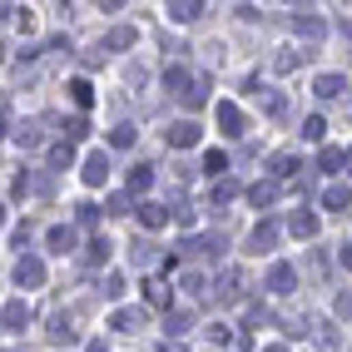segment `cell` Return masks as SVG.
Listing matches in <instances>:
<instances>
[{
	"label": "cell",
	"mask_w": 352,
	"mask_h": 352,
	"mask_svg": "<svg viewBox=\"0 0 352 352\" xmlns=\"http://www.w3.org/2000/svg\"><path fill=\"white\" fill-rule=\"evenodd\" d=\"M15 283L25 288V293H30V288H45V263H40L35 253H20V263H15Z\"/></svg>",
	"instance_id": "obj_1"
},
{
	"label": "cell",
	"mask_w": 352,
	"mask_h": 352,
	"mask_svg": "<svg viewBox=\"0 0 352 352\" xmlns=\"http://www.w3.org/2000/svg\"><path fill=\"white\" fill-rule=\"evenodd\" d=\"M214 114H218V129L229 134V139H238V134L248 129V124H243V110L234 105V99H218V105H214Z\"/></svg>",
	"instance_id": "obj_2"
},
{
	"label": "cell",
	"mask_w": 352,
	"mask_h": 352,
	"mask_svg": "<svg viewBox=\"0 0 352 352\" xmlns=\"http://www.w3.org/2000/svg\"><path fill=\"white\" fill-rule=\"evenodd\" d=\"M278 248V223L273 218H263L253 234H248V253H273Z\"/></svg>",
	"instance_id": "obj_3"
},
{
	"label": "cell",
	"mask_w": 352,
	"mask_h": 352,
	"mask_svg": "<svg viewBox=\"0 0 352 352\" xmlns=\"http://www.w3.org/2000/svg\"><path fill=\"white\" fill-rule=\"evenodd\" d=\"M79 179H85L90 189H99V184L110 179V154H105V149H99V154H90V159H85V169H79Z\"/></svg>",
	"instance_id": "obj_4"
},
{
	"label": "cell",
	"mask_w": 352,
	"mask_h": 352,
	"mask_svg": "<svg viewBox=\"0 0 352 352\" xmlns=\"http://www.w3.org/2000/svg\"><path fill=\"white\" fill-rule=\"evenodd\" d=\"M293 288H298L293 263H273V268H268V293H293Z\"/></svg>",
	"instance_id": "obj_5"
},
{
	"label": "cell",
	"mask_w": 352,
	"mask_h": 352,
	"mask_svg": "<svg viewBox=\"0 0 352 352\" xmlns=\"http://www.w3.org/2000/svg\"><path fill=\"white\" fill-rule=\"evenodd\" d=\"M214 293H218L223 303H238V298H243V273H238V268H223V273H218V288H214Z\"/></svg>",
	"instance_id": "obj_6"
},
{
	"label": "cell",
	"mask_w": 352,
	"mask_h": 352,
	"mask_svg": "<svg viewBox=\"0 0 352 352\" xmlns=\"http://www.w3.org/2000/svg\"><path fill=\"white\" fill-rule=\"evenodd\" d=\"M0 323H5L10 333H20V327L30 323V303H25V298H10V303H5V313H0Z\"/></svg>",
	"instance_id": "obj_7"
},
{
	"label": "cell",
	"mask_w": 352,
	"mask_h": 352,
	"mask_svg": "<svg viewBox=\"0 0 352 352\" xmlns=\"http://www.w3.org/2000/svg\"><path fill=\"white\" fill-rule=\"evenodd\" d=\"M288 234H293V238H318V214L298 209L293 218H288Z\"/></svg>",
	"instance_id": "obj_8"
},
{
	"label": "cell",
	"mask_w": 352,
	"mask_h": 352,
	"mask_svg": "<svg viewBox=\"0 0 352 352\" xmlns=\"http://www.w3.org/2000/svg\"><path fill=\"white\" fill-rule=\"evenodd\" d=\"M273 199H278V184H273V179H258V184H248V203H253V209H268Z\"/></svg>",
	"instance_id": "obj_9"
},
{
	"label": "cell",
	"mask_w": 352,
	"mask_h": 352,
	"mask_svg": "<svg viewBox=\"0 0 352 352\" xmlns=\"http://www.w3.org/2000/svg\"><path fill=\"white\" fill-rule=\"evenodd\" d=\"M318 169H323V174H338V169H347V149H338V144H323Z\"/></svg>",
	"instance_id": "obj_10"
},
{
	"label": "cell",
	"mask_w": 352,
	"mask_h": 352,
	"mask_svg": "<svg viewBox=\"0 0 352 352\" xmlns=\"http://www.w3.org/2000/svg\"><path fill=\"white\" fill-rule=\"evenodd\" d=\"M45 248H50V253H70V248H75V229H70V223L50 229V234H45Z\"/></svg>",
	"instance_id": "obj_11"
},
{
	"label": "cell",
	"mask_w": 352,
	"mask_h": 352,
	"mask_svg": "<svg viewBox=\"0 0 352 352\" xmlns=\"http://www.w3.org/2000/svg\"><path fill=\"white\" fill-rule=\"evenodd\" d=\"M134 218L144 223V229H164V223H169V209H159V203H139Z\"/></svg>",
	"instance_id": "obj_12"
},
{
	"label": "cell",
	"mask_w": 352,
	"mask_h": 352,
	"mask_svg": "<svg viewBox=\"0 0 352 352\" xmlns=\"http://www.w3.org/2000/svg\"><path fill=\"white\" fill-rule=\"evenodd\" d=\"M169 144H174V149H189V144H199V124H189V119H179L174 129H169Z\"/></svg>",
	"instance_id": "obj_13"
},
{
	"label": "cell",
	"mask_w": 352,
	"mask_h": 352,
	"mask_svg": "<svg viewBox=\"0 0 352 352\" xmlns=\"http://www.w3.org/2000/svg\"><path fill=\"white\" fill-rule=\"evenodd\" d=\"M268 174H273V184L278 179H293L298 174V159L293 154H273V159H268Z\"/></svg>",
	"instance_id": "obj_14"
},
{
	"label": "cell",
	"mask_w": 352,
	"mask_h": 352,
	"mask_svg": "<svg viewBox=\"0 0 352 352\" xmlns=\"http://www.w3.org/2000/svg\"><path fill=\"white\" fill-rule=\"evenodd\" d=\"M134 40H139V35H134V25H114V30L105 35V50H129Z\"/></svg>",
	"instance_id": "obj_15"
},
{
	"label": "cell",
	"mask_w": 352,
	"mask_h": 352,
	"mask_svg": "<svg viewBox=\"0 0 352 352\" xmlns=\"http://www.w3.org/2000/svg\"><path fill=\"white\" fill-rule=\"evenodd\" d=\"M313 90H318V99H338V95L347 90V79H342V75H318Z\"/></svg>",
	"instance_id": "obj_16"
},
{
	"label": "cell",
	"mask_w": 352,
	"mask_h": 352,
	"mask_svg": "<svg viewBox=\"0 0 352 352\" xmlns=\"http://www.w3.org/2000/svg\"><path fill=\"white\" fill-rule=\"evenodd\" d=\"M179 283H184V293H189V298H209V288H203L209 278H203L199 268H184V278H179Z\"/></svg>",
	"instance_id": "obj_17"
},
{
	"label": "cell",
	"mask_w": 352,
	"mask_h": 352,
	"mask_svg": "<svg viewBox=\"0 0 352 352\" xmlns=\"http://www.w3.org/2000/svg\"><path fill=\"white\" fill-rule=\"evenodd\" d=\"M164 85H169L174 95H189V90H194V75H189V70H179V65H174V70H164Z\"/></svg>",
	"instance_id": "obj_18"
},
{
	"label": "cell",
	"mask_w": 352,
	"mask_h": 352,
	"mask_svg": "<svg viewBox=\"0 0 352 352\" xmlns=\"http://www.w3.org/2000/svg\"><path fill=\"white\" fill-rule=\"evenodd\" d=\"M323 209L327 214H347V184H333V189L323 194Z\"/></svg>",
	"instance_id": "obj_19"
},
{
	"label": "cell",
	"mask_w": 352,
	"mask_h": 352,
	"mask_svg": "<svg viewBox=\"0 0 352 352\" xmlns=\"http://www.w3.org/2000/svg\"><path fill=\"white\" fill-rule=\"evenodd\" d=\"M144 293H149V303H159V307H169V283H164V278H144Z\"/></svg>",
	"instance_id": "obj_20"
},
{
	"label": "cell",
	"mask_w": 352,
	"mask_h": 352,
	"mask_svg": "<svg viewBox=\"0 0 352 352\" xmlns=\"http://www.w3.org/2000/svg\"><path fill=\"white\" fill-rule=\"evenodd\" d=\"M110 323H114V327H119V333H134V327H139V323H144V313H139V307H119V313H114V318H110Z\"/></svg>",
	"instance_id": "obj_21"
},
{
	"label": "cell",
	"mask_w": 352,
	"mask_h": 352,
	"mask_svg": "<svg viewBox=\"0 0 352 352\" xmlns=\"http://www.w3.org/2000/svg\"><path fill=\"white\" fill-rule=\"evenodd\" d=\"M50 342H75V327H70V313H55V323H50Z\"/></svg>",
	"instance_id": "obj_22"
},
{
	"label": "cell",
	"mask_w": 352,
	"mask_h": 352,
	"mask_svg": "<svg viewBox=\"0 0 352 352\" xmlns=\"http://www.w3.org/2000/svg\"><path fill=\"white\" fill-rule=\"evenodd\" d=\"M70 99H75L79 110H90V105H95V90H90V79H70Z\"/></svg>",
	"instance_id": "obj_23"
},
{
	"label": "cell",
	"mask_w": 352,
	"mask_h": 352,
	"mask_svg": "<svg viewBox=\"0 0 352 352\" xmlns=\"http://www.w3.org/2000/svg\"><path fill=\"white\" fill-rule=\"evenodd\" d=\"M105 258H110V238H90V248H85V263H90V268H99Z\"/></svg>",
	"instance_id": "obj_24"
},
{
	"label": "cell",
	"mask_w": 352,
	"mask_h": 352,
	"mask_svg": "<svg viewBox=\"0 0 352 352\" xmlns=\"http://www.w3.org/2000/svg\"><path fill=\"white\" fill-rule=\"evenodd\" d=\"M293 25H298V35H307V40H323V20H318V15H298Z\"/></svg>",
	"instance_id": "obj_25"
},
{
	"label": "cell",
	"mask_w": 352,
	"mask_h": 352,
	"mask_svg": "<svg viewBox=\"0 0 352 352\" xmlns=\"http://www.w3.org/2000/svg\"><path fill=\"white\" fill-rule=\"evenodd\" d=\"M169 15L179 20V25H184V20H199V0H174V5H169Z\"/></svg>",
	"instance_id": "obj_26"
},
{
	"label": "cell",
	"mask_w": 352,
	"mask_h": 352,
	"mask_svg": "<svg viewBox=\"0 0 352 352\" xmlns=\"http://www.w3.org/2000/svg\"><path fill=\"white\" fill-rule=\"evenodd\" d=\"M90 134V119L85 114H75V119H65V144H75V139H85Z\"/></svg>",
	"instance_id": "obj_27"
},
{
	"label": "cell",
	"mask_w": 352,
	"mask_h": 352,
	"mask_svg": "<svg viewBox=\"0 0 352 352\" xmlns=\"http://www.w3.org/2000/svg\"><path fill=\"white\" fill-rule=\"evenodd\" d=\"M70 164H75V149L70 144H55L50 149V169H70Z\"/></svg>",
	"instance_id": "obj_28"
},
{
	"label": "cell",
	"mask_w": 352,
	"mask_h": 352,
	"mask_svg": "<svg viewBox=\"0 0 352 352\" xmlns=\"http://www.w3.org/2000/svg\"><path fill=\"white\" fill-rule=\"evenodd\" d=\"M323 134H327V119L323 114H307L303 119V139H323Z\"/></svg>",
	"instance_id": "obj_29"
},
{
	"label": "cell",
	"mask_w": 352,
	"mask_h": 352,
	"mask_svg": "<svg viewBox=\"0 0 352 352\" xmlns=\"http://www.w3.org/2000/svg\"><path fill=\"white\" fill-rule=\"evenodd\" d=\"M154 184V169L149 164H134V174H129V189H149Z\"/></svg>",
	"instance_id": "obj_30"
},
{
	"label": "cell",
	"mask_w": 352,
	"mask_h": 352,
	"mask_svg": "<svg viewBox=\"0 0 352 352\" xmlns=\"http://www.w3.org/2000/svg\"><path fill=\"white\" fill-rule=\"evenodd\" d=\"M110 144H114V149H129V144H134V124H119V129H110Z\"/></svg>",
	"instance_id": "obj_31"
},
{
	"label": "cell",
	"mask_w": 352,
	"mask_h": 352,
	"mask_svg": "<svg viewBox=\"0 0 352 352\" xmlns=\"http://www.w3.org/2000/svg\"><path fill=\"white\" fill-rule=\"evenodd\" d=\"M203 169H209V174H223V169H229V154H223V149H209V154H203Z\"/></svg>",
	"instance_id": "obj_32"
},
{
	"label": "cell",
	"mask_w": 352,
	"mask_h": 352,
	"mask_svg": "<svg viewBox=\"0 0 352 352\" xmlns=\"http://www.w3.org/2000/svg\"><path fill=\"white\" fill-rule=\"evenodd\" d=\"M234 194H238V184H234V179H218V184H214V203H229Z\"/></svg>",
	"instance_id": "obj_33"
},
{
	"label": "cell",
	"mask_w": 352,
	"mask_h": 352,
	"mask_svg": "<svg viewBox=\"0 0 352 352\" xmlns=\"http://www.w3.org/2000/svg\"><path fill=\"white\" fill-rule=\"evenodd\" d=\"M124 283H129V278H124V273H110V278L99 283V288H105V298H119V293H124Z\"/></svg>",
	"instance_id": "obj_34"
},
{
	"label": "cell",
	"mask_w": 352,
	"mask_h": 352,
	"mask_svg": "<svg viewBox=\"0 0 352 352\" xmlns=\"http://www.w3.org/2000/svg\"><path fill=\"white\" fill-rule=\"evenodd\" d=\"M15 144H20V149H35V144H40V134L25 124V129H15Z\"/></svg>",
	"instance_id": "obj_35"
},
{
	"label": "cell",
	"mask_w": 352,
	"mask_h": 352,
	"mask_svg": "<svg viewBox=\"0 0 352 352\" xmlns=\"http://www.w3.org/2000/svg\"><path fill=\"white\" fill-rule=\"evenodd\" d=\"M10 243H15V248H20V253H25V243H30V223H20V229H15V234H10Z\"/></svg>",
	"instance_id": "obj_36"
},
{
	"label": "cell",
	"mask_w": 352,
	"mask_h": 352,
	"mask_svg": "<svg viewBox=\"0 0 352 352\" xmlns=\"http://www.w3.org/2000/svg\"><path fill=\"white\" fill-rule=\"evenodd\" d=\"M189 327H194L189 313H174V318H169V333H189Z\"/></svg>",
	"instance_id": "obj_37"
},
{
	"label": "cell",
	"mask_w": 352,
	"mask_h": 352,
	"mask_svg": "<svg viewBox=\"0 0 352 352\" xmlns=\"http://www.w3.org/2000/svg\"><path fill=\"white\" fill-rule=\"evenodd\" d=\"M85 352H110V342H105V338H90V342H85Z\"/></svg>",
	"instance_id": "obj_38"
},
{
	"label": "cell",
	"mask_w": 352,
	"mask_h": 352,
	"mask_svg": "<svg viewBox=\"0 0 352 352\" xmlns=\"http://www.w3.org/2000/svg\"><path fill=\"white\" fill-rule=\"evenodd\" d=\"M0 134H10V114H5V105H0Z\"/></svg>",
	"instance_id": "obj_39"
},
{
	"label": "cell",
	"mask_w": 352,
	"mask_h": 352,
	"mask_svg": "<svg viewBox=\"0 0 352 352\" xmlns=\"http://www.w3.org/2000/svg\"><path fill=\"white\" fill-rule=\"evenodd\" d=\"M263 352H288V347H278V342H273V347H263Z\"/></svg>",
	"instance_id": "obj_40"
},
{
	"label": "cell",
	"mask_w": 352,
	"mask_h": 352,
	"mask_svg": "<svg viewBox=\"0 0 352 352\" xmlns=\"http://www.w3.org/2000/svg\"><path fill=\"white\" fill-rule=\"evenodd\" d=\"M0 223H5V203H0Z\"/></svg>",
	"instance_id": "obj_41"
},
{
	"label": "cell",
	"mask_w": 352,
	"mask_h": 352,
	"mask_svg": "<svg viewBox=\"0 0 352 352\" xmlns=\"http://www.w3.org/2000/svg\"><path fill=\"white\" fill-rule=\"evenodd\" d=\"M0 60H5V50H0Z\"/></svg>",
	"instance_id": "obj_42"
}]
</instances>
